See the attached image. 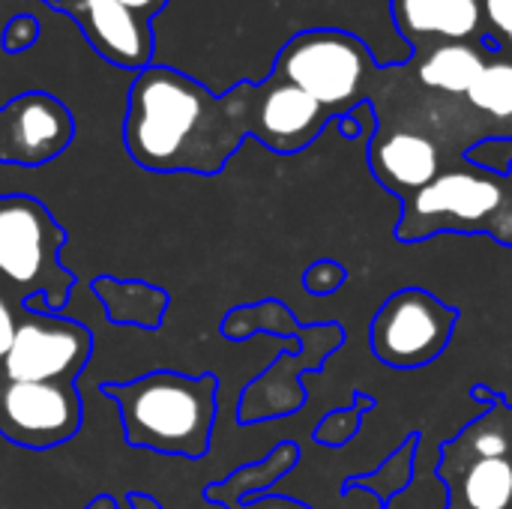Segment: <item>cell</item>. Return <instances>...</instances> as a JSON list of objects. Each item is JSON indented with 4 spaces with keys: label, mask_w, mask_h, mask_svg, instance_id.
Listing matches in <instances>:
<instances>
[{
    "label": "cell",
    "mask_w": 512,
    "mask_h": 509,
    "mask_svg": "<svg viewBox=\"0 0 512 509\" xmlns=\"http://www.w3.org/2000/svg\"><path fill=\"white\" fill-rule=\"evenodd\" d=\"M93 354V336L63 312L21 309L15 342L3 360L6 384H75Z\"/></svg>",
    "instance_id": "52a82bcc"
},
{
    "label": "cell",
    "mask_w": 512,
    "mask_h": 509,
    "mask_svg": "<svg viewBox=\"0 0 512 509\" xmlns=\"http://www.w3.org/2000/svg\"><path fill=\"white\" fill-rule=\"evenodd\" d=\"M459 486L468 509H510L512 459H471Z\"/></svg>",
    "instance_id": "e0dca14e"
},
{
    "label": "cell",
    "mask_w": 512,
    "mask_h": 509,
    "mask_svg": "<svg viewBox=\"0 0 512 509\" xmlns=\"http://www.w3.org/2000/svg\"><path fill=\"white\" fill-rule=\"evenodd\" d=\"M60 15L72 18L87 45L111 66L141 72L153 66V24L135 15L120 0H45Z\"/></svg>",
    "instance_id": "8fae6325"
},
{
    "label": "cell",
    "mask_w": 512,
    "mask_h": 509,
    "mask_svg": "<svg viewBox=\"0 0 512 509\" xmlns=\"http://www.w3.org/2000/svg\"><path fill=\"white\" fill-rule=\"evenodd\" d=\"M459 312L423 288H402L372 321V354L390 369H423L453 339Z\"/></svg>",
    "instance_id": "8992f818"
},
{
    "label": "cell",
    "mask_w": 512,
    "mask_h": 509,
    "mask_svg": "<svg viewBox=\"0 0 512 509\" xmlns=\"http://www.w3.org/2000/svg\"><path fill=\"white\" fill-rule=\"evenodd\" d=\"M369 165L390 192L408 201L444 171V150L426 132H381L369 147Z\"/></svg>",
    "instance_id": "4fadbf2b"
},
{
    "label": "cell",
    "mask_w": 512,
    "mask_h": 509,
    "mask_svg": "<svg viewBox=\"0 0 512 509\" xmlns=\"http://www.w3.org/2000/svg\"><path fill=\"white\" fill-rule=\"evenodd\" d=\"M252 81L213 93L171 66L135 72L123 141L132 162L153 174H219L249 138Z\"/></svg>",
    "instance_id": "6da1fadb"
},
{
    "label": "cell",
    "mask_w": 512,
    "mask_h": 509,
    "mask_svg": "<svg viewBox=\"0 0 512 509\" xmlns=\"http://www.w3.org/2000/svg\"><path fill=\"white\" fill-rule=\"evenodd\" d=\"M66 231L51 210L30 195L0 198V282L12 288L21 303L42 294L48 312H63L75 276L60 264Z\"/></svg>",
    "instance_id": "277c9868"
},
{
    "label": "cell",
    "mask_w": 512,
    "mask_h": 509,
    "mask_svg": "<svg viewBox=\"0 0 512 509\" xmlns=\"http://www.w3.org/2000/svg\"><path fill=\"white\" fill-rule=\"evenodd\" d=\"M15 330H18V318H15V309L9 306L6 294L0 291V366L15 342Z\"/></svg>",
    "instance_id": "603a6c76"
},
{
    "label": "cell",
    "mask_w": 512,
    "mask_h": 509,
    "mask_svg": "<svg viewBox=\"0 0 512 509\" xmlns=\"http://www.w3.org/2000/svg\"><path fill=\"white\" fill-rule=\"evenodd\" d=\"M330 120L336 117L291 81L273 72L264 81H252L249 138L261 141L267 150L300 153L327 129Z\"/></svg>",
    "instance_id": "9c48e42d"
},
{
    "label": "cell",
    "mask_w": 512,
    "mask_h": 509,
    "mask_svg": "<svg viewBox=\"0 0 512 509\" xmlns=\"http://www.w3.org/2000/svg\"><path fill=\"white\" fill-rule=\"evenodd\" d=\"M231 509H306L297 501H285V498H270V495H258V498H249V501H240L237 507Z\"/></svg>",
    "instance_id": "d4e9b609"
},
{
    "label": "cell",
    "mask_w": 512,
    "mask_h": 509,
    "mask_svg": "<svg viewBox=\"0 0 512 509\" xmlns=\"http://www.w3.org/2000/svg\"><path fill=\"white\" fill-rule=\"evenodd\" d=\"M486 27L495 33L504 51L512 54V0H483Z\"/></svg>",
    "instance_id": "7402d4cb"
},
{
    "label": "cell",
    "mask_w": 512,
    "mask_h": 509,
    "mask_svg": "<svg viewBox=\"0 0 512 509\" xmlns=\"http://www.w3.org/2000/svg\"><path fill=\"white\" fill-rule=\"evenodd\" d=\"M36 39H39V21H36L33 15H15V18H9L3 36H0V45H3V51H9V54H21V51H27Z\"/></svg>",
    "instance_id": "ffe728a7"
},
{
    "label": "cell",
    "mask_w": 512,
    "mask_h": 509,
    "mask_svg": "<svg viewBox=\"0 0 512 509\" xmlns=\"http://www.w3.org/2000/svg\"><path fill=\"white\" fill-rule=\"evenodd\" d=\"M81 396L72 384H6L0 390V432L27 450H51L81 429Z\"/></svg>",
    "instance_id": "ba28073f"
},
{
    "label": "cell",
    "mask_w": 512,
    "mask_h": 509,
    "mask_svg": "<svg viewBox=\"0 0 512 509\" xmlns=\"http://www.w3.org/2000/svg\"><path fill=\"white\" fill-rule=\"evenodd\" d=\"M512 219V177L480 168L441 171L426 189L405 201V219L399 225L402 240L429 237L435 231H492Z\"/></svg>",
    "instance_id": "5b68a950"
},
{
    "label": "cell",
    "mask_w": 512,
    "mask_h": 509,
    "mask_svg": "<svg viewBox=\"0 0 512 509\" xmlns=\"http://www.w3.org/2000/svg\"><path fill=\"white\" fill-rule=\"evenodd\" d=\"M390 12L411 54L441 42H480L489 30L483 0H390Z\"/></svg>",
    "instance_id": "7c38bea8"
},
{
    "label": "cell",
    "mask_w": 512,
    "mask_h": 509,
    "mask_svg": "<svg viewBox=\"0 0 512 509\" xmlns=\"http://www.w3.org/2000/svg\"><path fill=\"white\" fill-rule=\"evenodd\" d=\"M120 3H123V6H129L135 15H141L144 21H150V24H153V18L165 9V3H168V0H120Z\"/></svg>",
    "instance_id": "484cf974"
},
{
    "label": "cell",
    "mask_w": 512,
    "mask_h": 509,
    "mask_svg": "<svg viewBox=\"0 0 512 509\" xmlns=\"http://www.w3.org/2000/svg\"><path fill=\"white\" fill-rule=\"evenodd\" d=\"M507 174H510V177H512V162H510V168H507Z\"/></svg>",
    "instance_id": "4316f807"
},
{
    "label": "cell",
    "mask_w": 512,
    "mask_h": 509,
    "mask_svg": "<svg viewBox=\"0 0 512 509\" xmlns=\"http://www.w3.org/2000/svg\"><path fill=\"white\" fill-rule=\"evenodd\" d=\"M273 75L306 90L333 117H345L369 102L381 66L360 36L336 27H315L294 33L282 45Z\"/></svg>",
    "instance_id": "3957f363"
},
{
    "label": "cell",
    "mask_w": 512,
    "mask_h": 509,
    "mask_svg": "<svg viewBox=\"0 0 512 509\" xmlns=\"http://www.w3.org/2000/svg\"><path fill=\"white\" fill-rule=\"evenodd\" d=\"M465 156H468V162H474L480 168L507 174V168H510L512 162V141H480Z\"/></svg>",
    "instance_id": "44dd1931"
},
{
    "label": "cell",
    "mask_w": 512,
    "mask_h": 509,
    "mask_svg": "<svg viewBox=\"0 0 512 509\" xmlns=\"http://www.w3.org/2000/svg\"><path fill=\"white\" fill-rule=\"evenodd\" d=\"M126 501H129V507L132 509H162L150 495H141V492H129ZM84 509H120V504H117L111 495H96Z\"/></svg>",
    "instance_id": "cb8c5ba5"
},
{
    "label": "cell",
    "mask_w": 512,
    "mask_h": 509,
    "mask_svg": "<svg viewBox=\"0 0 512 509\" xmlns=\"http://www.w3.org/2000/svg\"><path fill=\"white\" fill-rule=\"evenodd\" d=\"M465 102L489 120L486 141H512V54L495 51L474 87L465 93Z\"/></svg>",
    "instance_id": "2e32d148"
},
{
    "label": "cell",
    "mask_w": 512,
    "mask_h": 509,
    "mask_svg": "<svg viewBox=\"0 0 512 509\" xmlns=\"http://www.w3.org/2000/svg\"><path fill=\"white\" fill-rule=\"evenodd\" d=\"M72 138L75 120L51 93L33 90L0 108V162L39 168L57 159Z\"/></svg>",
    "instance_id": "30bf717a"
},
{
    "label": "cell",
    "mask_w": 512,
    "mask_h": 509,
    "mask_svg": "<svg viewBox=\"0 0 512 509\" xmlns=\"http://www.w3.org/2000/svg\"><path fill=\"white\" fill-rule=\"evenodd\" d=\"M102 393L117 402L129 447L192 462L207 456L216 426V375L156 369L126 384L105 381Z\"/></svg>",
    "instance_id": "7a4b0ae2"
},
{
    "label": "cell",
    "mask_w": 512,
    "mask_h": 509,
    "mask_svg": "<svg viewBox=\"0 0 512 509\" xmlns=\"http://www.w3.org/2000/svg\"><path fill=\"white\" fill-rule=\"evenodd\" d=\"M294 456H297V447H294V444H282V447H276V453H273L264 465L243 468V471H237L228 483L210 486L204 495H207V501H231L234 507H237L240 501L258 498V495H261L258 489H264L267 483H273L276 477H282V474L291 468Z\"/></svg>",
    "instance_id": "ac0fdd59"
},
{
    "label": "cell",
    "mask_w": 512,
    "mask_h": 509,
    "mask_svg": "<svg viewBox=\"0 0 512 509\" xmlns=\"http://www.w3.org/2000/svg\"><path fill=\"white\" fill-rule=\"evenodd\" d=\"M93 294L99 297L108 321L120 324V327L156 330L165 318V309H168V294L162 288L138 282V279L96 276Z\"/></svg>",
    "instance_id": "9a60e30c"
},
{
    "label": "cell",
    "mask_w": 512,
    "mask_h": 509,
    "mask_svg": "<svg viewBox=\"0 0 512 509\" xmlns=\"http://www.w3.org/2000/svg\"><path fill=\"white\" fill-rule=\"evenodd\" d=\"M459 441H468L471 459H510V429L504 423H498V411L480 417L471 429L462 432Z\"/></svg>",
    "instance_id": "d6986e66"
},
{
    "label": "cell",
    "mask_w": 512,
    "mask_h": 509,
    "mask_svg": "<svg viewBox=\"0 0 512 509\" xmlns=\"http://www.w3.org/2000/svg\"><path fill=\"white\" fill-rule=\"evenodd\" d=\"M495 51L480 42H441L426 51L411 54L417 81L441 96H465Z\"/></svg>",
    "instance_id": "5bb4252c"
}]
</instances>
